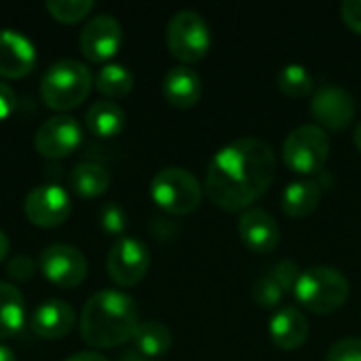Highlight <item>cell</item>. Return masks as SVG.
<instances>
[{
	"mask_svg": "<svg viewBox=\"0 0 361 361\" xmlns=\"http://www.w3.org/2000/svg\"><path fill=\"white\" fill-rule=\"evenodd\" d=\"M163 95L169 106L178 110L195 108L203 95V82L190 66H173L163 78Z\"/></svg>",
	"mask_w": 361,
	"mask_h": 361,
	"instance_id": "ac0fdd59",
	"label": "cell"
},
{
	"mask_svg": "<svg viewBox=\"0 0 361 361\" xmlns=\"http://www.w3.org/2000/svg\"><path fill=\"white\" fill-rule=\"evenodd\" d=\"M283 298H286V292H283V288L273 279L271 273L258 277V279L254 281V286H252V300H254L256 307H260V309H264V311L277 309V307L283 302Z\"/></svg>",
	"mask_w": 361,
	"mask_h": 361,
	"instance_id": "484cf974",
	"label": "cell"
},
{
	"mask_svg": "<svg viewBox=\"0 0 361 361\" xmlns=\"http://www.w3.org/2000/svg\"><path fill=\"white\" fill-rule=\"evenodd\" d=\"M349 279L334 267H313L300 273L294 296L298 305L315 315H330L349 300Z\"/></svg>",
	"mask_w": 361,
	"mask_h": 361,
	"instance_id": "277c9868",
	"label": "cell"
},
{
	"mask_svg": "<svg viewBox=\"0 0 361 361\" xmlns=\"http://www.w3.org/2000/svg\"><path fill=\"white\" fill-rule=\"evenodd\" d=\"M322 184L311 178L290 182L281 195V209L288 218L300 220L311 216L322 203Z\"/></svg>",
	"mask_w": 361,
	"mask_h": 361,
	"instance_id": "d6986e66",
	"label": "cell"
},
{
	"mask_svg": "<svg viewBox=\"0 0 361 361\" xmlns=\"http://www.w3.org/2000/svg\"><path fill=\"white\" fill-rule=\"evenodd\" d=\"M140 326L135 300L118 290H99L82 307L80 336L95 349H112L133 338Z\"/></svg>",
	"mask_w": 361,
	"mask_h": 361,
	"instance_id": "7a4b0ae2",
	"label": "cell"
},
{
	"mask_svg": "<svg viewBox=\"0 0 361 361\" xmlns=\"http://www.w3.org/2000/svg\"><path fill=\"white\" fill-rule=\"evenodd\" d=\"M269 273H271L273 279L283 288L286 294H294L296 283H298V279H300V269H298V264H296L294 260H288V258H286V260H279Z\"/></svg>",
	"mask_w": 361,
	"mask_h": 361,
	"instance_id": "f1b7e54d",
	"label": "cell"
},
{
	"mask_svg": "<svg viewBox=\"0 0 361 361\" xmlns=\"http://www.w3.org/2000/svg\"><path fill=\"white\" fill-rule=\"evenodd\" d=\"M25 298L19 288L0 281V341L13 338L25 326Z\"/></svg>",
	"mask_w": 361,
	"mask_h": 361,
	"instance_id": "ffe728a7",
	"label": "cell"
},
{
	"mask_svg": "<svg viewBox=\"0 0 361 361\" xmlns=\"http://www.w3.org/2000/svg\"><path fill=\"white\" fill-rule=\"evenodd\" d=\"M36 66L34 42L11 27L0 30V76L2 78H23Z\"/></svg>",
	"mask_w": 361,
	"mask_h": 361,
	"instance_id": "9a60e30c",
	"label": "cell"
},
{
	"mask_svg": "<svg viewBox=\"0 0 361 361\" xmlns=\"http://www.w3.org/2000/svg\"><path fill=\"white\" fill-rule=\"evenodd\" d=\"M87 129L97 137H114L125 127V112L116 102L99 99L89 106L85 114Z\"/></svg>",
	"mask_w": 361,
	"mask_h": 361,
	"instance_id": "44dd1931",
	"label": "cell"
},
{
	"mask_svg": "<svg viewBox=\"0 0 361 361\" xmlns=\"http://www.w3.org/2000/svg\"><path fill=\"white\" fill-rule=\"evenodd\" d=\"M277 89L292 99L309 97L315 91V82L311 72L300 63H288L277 74Z\"/></svg>",
	"mask_w": 361,
	"mask_h": 361,
	"instance_id": "d4e9b609",
	"label": "cell"
},
{
	"mask_svg": "<svg viewBox=\"0 0 361 361\" xmlns=\"http://www.w3.org/2000/svg\"><path fill=\"white\" fill-rule=\"evenodd\" d=\"M74 324H76L74 309L68 302L57 300V298L40 302L30 315L32 332L40 338H47V341L63 338L66 334L72 332Z\"/></svg>",
	"mask_w": 361,
	"mask_h": 361,
	"instance_id": "2e32d148",
	"label": "cell"
},
{
	"mask_svg": "<svg viewBox=\"0 0 361 361\" xmlns=\"http://www.w3.org/2000/svg\"><path fill=\"white\" fill-rule=\"evenodd\" d=\"M99 224L106 233L114 235V237H123L125 228H127V214L123 212V207L118 203H108L102 207L99 214Z\"/></svg>",
	"mask_w": 361,
	"mask_h": 361,
	"instance_id": "83f0119b",
	"label": "cell"
},
{
	"mask_svg": "<svg viewBox=\"0 0 361 361\" xmlns=\"http://www.w3.org/2000/svg\"><path fill=\"white\" fill-rule=\"evenodd\" d=\"M15 91L11 89V85H6L4 80H0V121H4L13 110H15Z\"/></svg>",
	"mask_w": 361,
	"mask_h": 361,
	"instance_id": "d6a6232c",
	"label": "cell"
},
{
	"mask_svg": "<svg viewBox=\"0 0 361 361\" xmlns=\"http://www.w3.org/2000/svg\"><path fill=\"white\" fill-rule=\"evenodd\" d=\"M44 8L61 23H76L91 13L93 0H47Z\"/></svg>",
	"mask_w": 361,
	"mask_h": 361,
	"instance_id": "4316f807",
	"label": "cell"
},
{
	"mask_svg": "<svg viewBox=\"0 0 361 361\" xmlns=\"http://www.w3.org/2000/svg\"><path fill=\"white\" fill-rule=\"evenodd\" d=\"M34 273V262L25 256H17L11 264H8V275L15 279H27Z\"/></svg>",
	"mask_w": 361,
	"mask_h": 361,
	"instance_id": "1f68e13d",
	"label": "cell"
},
{
	"mask_svg": "<svg viewBox=\"0 0 361 361\" xmlns=\"http://www.w3.org/2000/svg\"><path fill=\"white\" fill-rule=\"evenodd\" d=\"M0 361H17V357H15V353L8 347L0 345Z\"/></svg>",
	"mask_w": 361,
	"mask_h": 361,
	"instance_id": "d590c367",
	"label": "cell"
},
{
	"mask_svg": "<svg viewBox=\"0 0 361 361\" xmlns=\"http://www.w3.org/2000/svg\"><path fill=\"white\" fill-rule=\"evenodd\" d=\"M72 212L70 195L59 184H38L34 186L23 201L25 218L40 228H53L68 220Z\"/></svg>",
	"mask_w": 361,
	"mask_h": 361,
	"instance_id": "30bf717a",
	"label": "cell"
},
{
	"mask_svg": "<svg viewBox=\"0 0 361 361\" xmlns=\"http://www.w3.org/2000/svg\"><path fill=\"white\" fill-rule=\"evenodd\" d=\"M66 361H110L108 357H104V355H99V353H95V351H82V353H74V355H70Z\"/></svg>",
	"mask_w": 361,
	"mask_h": 361,
	"instance_id": "836d02e7",
	"label": "cell"
},
{
	"mask_svg": "<svg viewBox=\"0 0 361 361\" xmlns=\"http://www.w3.org/2000/svg\"><path fill=\"white\" fill-rule=\"evenodd\" d=\"M95 89L106 99H121L131 93L133 89V74L123 63H106L99 68L95 76Z\"/></svg>",
	"mask_w": 361,
	"mask_h": 361,
	"instance_id": "cb8c5ba5",
	"label": "cell"
},
{
	"mask_svg": "<svg viewBox=\"0 0 361 361\" xmlns=\"http://www.w3.org/2000/svg\"><path fill=\"white\" fill-rule=\"evenodd\" d=\"M357 106L353 95L338 85H322L313 91L311 97V114L317 125L326 131H343L355 118Z\"/></svg>",
	"mask_w": 361,
	"mask_h": 361,
	"instance_id": "8fae6325",
	"label": "cell"
},
{
	"mask_svg": "<svg viewBox=\"0 0 361 361\" xmlns=\"http://www.w3.org/2000/svg\"><path fill=\"white\" fill-rule=\"evenodd\" d=\"M8 250H11V241H8V237H6V233L0 228V262L6 258V254H8Z\"/></svg>",
	"mask_w": 361,
	"mask_h": 361,
	"instance_id": "e575fe53",
	"label": "cell"
},
{
	"mask_svg": "<svg viewBox=\"0 0 361 361\" xmlns=\"http://www.w3.org/2000/svg\"><path fill=\"white\" fill-rule=\"evenodd\" d=\"M80 140L78 121L70 114H55L36 129L34 146L44 159H63L80 146Z\"/></svg>",
	"mask_w": 361,
	"mask_h": 361,
	"instance_id": "7c38bea8",
	"label": "cell"
},
{
	"mask_svg": "<svg viewBox=\"0 0 361 361\" xmlns=\"http://www.w3.org/2000/svg\"><path fill=\"white\" fill-rule=\"evenodd\" d=\"M271 341L281 351H296L300 349L311 334V326L307 315L296 307H281L273 313L269 324Z\"/></svg>",
	"mask_w": 361,
	"mask_h": 361,
	"instance_id": "e0dca14e",
	"label": "cell"
},
{
	"mask_svg": "<svg viewBox=\"0 0 361 361\" xmlns=\"http://www.w3.org/2000/svg\"><path fill=\"white\" fill-rule=\"evenodd\" d=\"M165 38L169 53L182 66L201 61L212 47V30L207 21L201 13L192 8H182L171 15Z\"/></svg>",
	"mask_w": 361,
	"mask_h": 361,
	"instance_id": "8992f818",
	"label": "cell"
},
{
	"mask_svg": "<svg viewBox=\"0 0 361 361\" xmlns=\"http://www.w3.org/2000/svg\"><path fill=\"white\" fill-rule=\"evenodd\" d=\"M277 176V157L269 142L241 137L222 146L209 161L203 190L222 212H245Z\"/></svg>",
	"mask_w": 361,
	"mask_h": 361,
	"instance_id": "6da1fadb",
	"label": "cell"
},
{
	"mask_svg": "<svg viewBox=\"0 0 361 361\" xmlns=\"http://www.w3.org/2000/svg\"><path fill=\"white\" fill-rule=\"evenodd\" d=\"M123 42V27L116 21V17L108 13H99L91 17L80 34H78V47L82 55L89 61H106L116 55Z\"/></svg>",
	"mask_w": 361,
	"mask_h": 361,
	"instance_id": "4fadbf2b",
	"label": "cell"
},
{
	"mask_svg": "<svg viewBox=\"0 0 361 361\" xmlns=\"http://www.w3.org/2000/svg\"><path fill=\"white\" fill-rule=\"evenodd\" d=\"M131 341H133V347L140 355L161 357L171 349L173 336H171V330L163 322L148 319V322H140Z\"/></svg>",
	"mask_w": 361,
	"mask_h": 361,
	"instance_id": "603a6c76",
	"label": "cell"
},
{
	"mask_svg": "<svg viewBox=\"0 0 361 361\" xmlns=\"http://www.w3.org/2000/svg\"><path fill=\"white\" fill-rule=\"evenodd\" d=\"M237 233L243 245L254 254H271L281 241V231L277 220L260 207H250L239 216Z\"/></svg>",
	"mask_w": 361,
	"mask_h": 361,
	"instance_id": "5bb4252c",
	"label": "cell"
},
{
	"mask_svg": "<svg viewBox=\"0 0 361 361\" xmlns=\"http://www.w3.org/2000/svg\"><path fill=\"white\" fill-rule=\"evenodd\" d=\"M40 271L53 286L72 290L87 279L89 264L78 247L68 243H51L40 254Z\"/></svg>",
	"mask_w": 361,
	"mask_h": 361,
	"instance_id": "9c48e42d",
	"label": "cell"
},
{
	"mask_svg": "<svg viewBox=\"0 0 361 361\" xmlns=\"http://www.w3.org/2000/svg\"><path fill=\"white\" fill-rule=\"evenodd\" d=\"M93 87V74L87 63L66 57L53 61L40 80L42 102L57 112L80 106Z\"/></svg>",
	"mask_w": 361,
	"mask_h": 361,
	"instance_id": "3957f363",
	"label": "cell"
},
{
	"mask_svg": "<svg viewBox=\"0 0 361 361\" xmlns=\"http://www.w3.org/2000/svg\"><path fill=\"white\" fill-rule=\"evenodd\" d=\"M341 19L351 32L361 36V0H345L341 4Z\"/></svg>",
	"mask_w": 361,
	"mask_h": 361,
	"instance_id": "4dcf8cb0",
	"label": "cell"
},
{
	"mask_svg": "<svg viewBox=\"0 0 361 361\" xmlns=\"http://www.w3.org/2000/svg\"><path fill=\"white\" fill-rule=\"evenodd\" d=\"M201 182L184 167H163L150 182L152 201L171 216H188L203 201Z\"/></svg>",
	"mask_w": 361,
	"mask_h": 361,
	"instance_id": "5b68a950",
	"label": "cell"
},
{
	"mask_svg": "<svg viewBox=\"0 0 361 361\" xmlns=\"http://www.w3.org/2000/svg\"><path fill=\"white\" fill-rule=\"evenodd\" d=\"M281 157L288 169L300 176H317L330 159V137L319 125H300L288 133Z\"/></svg>",
	"mask_w": 361,
	"mask_h": 361,
	"instance_id": "52a82bcc",
	"label": "cell"
},
{
	"mask_svg": "<svg viewBox=\"0 0 361 361\" xmlns=\"http://www.w3.org/2000/svg\"><path fill=\"white\" fill-rule=\"evenodd\" d=\"M108 275L121 288L137 286L148 269H150V254L148 247L135 237H121L112 243L108 252Z\"/></svg>",
	"mask_w": 361,
	"mask_h": 361,
	"instance_id": "ba28073f",
	"label": "cell"
},
{
	"mask_svg": "<svg viewBox=\"0 0 361 361\" xmlns=\"http://www.w3.org/2000/svg\"><path fill=\"white\" fill-rule=\"evenodd\" d=\"M353 142H355V148L361 152V121L357 123V127H355V133H353Z\"/></svg>",
	"mask_w": 361,
	"mask_h": 361,
	"instance_id": "8d00e7d4",
	"label": "cell"
},
{
	"mask_svg": "<svg viewBox=\"0 0 361 361\" xmlns=\"http://www.w3.org/2000/svg\"><path fill=\"white\" fill-rule=\"evenodd\" d=\"M70 188L85 199H95L99 195H104L110 186V173L104 165L93 163V161H85L78 163L72 171H70Z\"/></svg>",
	"mask_w": 361,
	"mask_h": 361,
	"instance_id": "7402d4cb",
	"label": "cell"
},
{
	"mask_svg": "<svg viewBox=\"0 0 361 361\" xmlns=\"http://www.w3.org/2000/svg\"><path fill=\"white\" fill-rule=\"evenodd\" d=\"M326 361H361V338L349 336L336 341L328 349Z\"/></svg>",
	"mask_w": 361,
	"mask_h": 361,
	"instance_id": "f546056e",
	"label": "cell"
}]
</instances>
